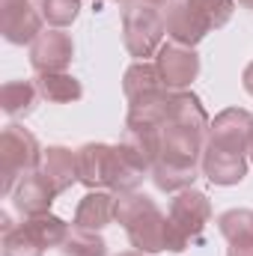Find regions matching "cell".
<instances>
[{
    "label": "cell",
    "instance_id": "6da1fadb",
    "mask_svg": "<svg viewBox=\"0 0 253 256\" xmlns=\"http://www.w3.org/2000/svg\"><path fill=\"white\" fill-rule=\"evenodd\" d=\"M116 224H122L128 242L140 254H161L167 250V214L155 206L152 196L137 191L116 194Z\"/></svg>",
    "mask_w": 253,
    "mask_h": 256
},
{
    "label": "cell",
    "instance_id": "7a4b0ae2",
    "mask_svg": "<svg viewBox=\"0 0 253 256\" xmlns=\"http://www.w3.org/2000/svg\"><path fill=\"white\" fill-rule=\"evenodd\" d=\"M212 218V202L202 191H194V188H185L179 191L173 200H170V212H167V250L173 254H182L188 250L190 242L200 238V232L206 230Z\"/></svg>",
    "mask_w": 253,
    "mask_h": 256
},
{
    "label": "cell",
    "instance_id": "3957f363",
    "mask_svg": "<svg viewBox=\"0 0 253 256\" xmlns=\"http://www.w3.org/2000/svg\"><path fill=\"white\" fill-rule=\"evenodd\" d=\"M167 33V12L155 3L146 0H134L122 15V42H126L128 54L137 60H149L158 54V48L164 45Z\"/></svg>",
    "mask_w": 253,
    "mask_h": 256
},
{
    "label": "cell",
    "instance_id": "277c9868",
    "mask_svg": "<svg viewBox=\"0 0 253 256\" xmlns=\"http://www.w3.org/2000/svg\"><path fill=\"white\" fill-rule=\"evenodd\" d=\"M42 155H45V149H39V140L24 126L12 122V126L3 128V134H0V176H3V188L0 191L9 196L21 176H27V173L42 167Z\"/></svg>",
    "mask_w": 253,
    "mask_h": 256
},
{
    "label": "cell",
    "instance_id": "5b68a950",
    "mask_svg": "<svg viewBox=\"0 0 253 256\" xmlns=\"http://www.w3.org/2000/svg\"><path fill=\"white\" fill-rule=\"evenodd\" d=\"M42 9L33 0H0V30L12 45H33L42 33Z\"/></svg>",
    "mask_w": 253,
    "mask_h": 256
},
{
    "label": "cell",
    "instance_id": "8992f818",
    "mask_svg": "<svg viewBox=\"0 0 253 256\" xmlns=\"http://www.w3.org/2000/svg\"><path fill=\"white\" fill-rule=\"evenodd\" d=\"M206 143L218 146V149H226V152L248 155L253 146V116L242 108L220 110L208 126V140Z\"/></svg>",
    "mask_w": 253,
    "mask_h": 256
},
{
    "label": "cell",
    "instance_id": "52a82bcc",
    "mask_svg": "<svg viewBox=\"0 0 253 256\" xmlns=\"http://www.w3.org/2000/svg\"><path fill=\"white\" fill-rule=\"evenodd\" d=\"M212 30H214L212 21L206 18V12L194 0H170V6H167V36H170V42L194 48Z\"/></svg>",
    "mask_w": 253,
    "mask_h": 256
},
{
    "label": "cell",
    "instance_id": "ba28073f",
    "mask_svg": "<svg viewBox=\"0 0 253 256\" xmlns=\"http://www.w3.org/2000/svg\"><path fill=\"white\" fill-rule=\"evenodd\" d=\"M155 66H158L161 84L167 90H185V86H190V80L200 74V57H196V51L185 48V45H176V42H167V45L158 48Z\"/></svg>",
    "mask_w": 253,
    "mask_h": 256
},
{
    "label": "cell",
    "instance_id": "9c48e42d",
    "mask_svg": "<svg viewBox=\"0 0 253 256\" xmlns=\"http://www.w3.org/2000/svg\"><path fill=\"white\" fill-rule=\"evenodd\" d=\"M74 45L72 36L63 30H42L39 39L30 45V66L36 68V74H51V72H66L72 63Z\"/></svg>",
    "mask_w": 253,
    "mask_h": 256
},
{
    "label": "cell",
    "instance_id": "30bf717a",
    "mask_svg": "<svg viewBox=\"0 0 253 256\" xmlns=\"http://www.w3.org/2000/svg\"><path fill=\"white\" fill-rule=\"evenodd\" d=\"M9 196L24 218H36V214H48V208L57 196V188L51 185V179L42 170H33V173L18 179V185L12 188Z\"/></svg>",
    "mask_w": 253,
    "mask_h": 256
},
{
    "label": "cell",
    "instance_id": "8fae6325",
    "mask_svg": "<svg viewBox=\"0 0 253 256\" xmlns=\"http://www.w3.org/2000/svg\"><path fill=\"white\" fill-rule=\"evenodd\" d=\"M114 173V146L108 143H84L78 149V182L90 191L110 188Z\"/></svg>",
    "mask_w": 253,
    "mask_h": 256
},
{
    "label": "cell",
    "instance_id": "7c38bea8",
    "mask_svg": "<svg viewBox=\"0 0 253 256\" xmlns=\"http://www.w3.org/2000/svg\"><path fill=\"white\" fill-rule=\"evenodd\" d=\"M202 176L214 185H238L244 176H248V158L238 155V152H226V149H218V146H208L202 149Z\"/></svg>",
    "mask_w": 253,
    "mask_h": 256
},
{
    "label": "cell",
    "instance_id": "4fadbf2b",
    "mask_svg": "<svg viewBox=\"0 0 253 256\" xmlns=\"http://www.w3.org/2000/svg\"><path fill=\"white\" fill-rule=\"evenodd\" d=\"M146 173H152V167L128 146L120 143L114 146V173H110V191L116 194H128L137 191V185L146 179Z\"/></svg>",
    "mask_w": 253,
    "mask_h": 256
},
{
    "label": "cell",
    "instance_id": "5bb4252c",
    "mask_svg": "<svg viewBox=\"0 0 253 256\" xmlns=\"http://www.w3.org/2000/svg\"><path fill=\"white\" fill-rule=\"evenodd\" d=\"M110 220H116V196L108 194V191H90L80 200L78 212H74V226H78V230H92V232H98V230H104Z\"/></svg>",
    "mask_w": 253,
    "mask_h": 256
},
{
    "label": "cell",
    "instance_id": "9a60e30c",
    "mask_svg": "<svg viewBox=\"0 0 253 256\" xmlns=\"http://www.w3.org/2000/svg\"><path fill=\"white\" fill-rule=\"evenodd\" d=\"M51 185L57 188V194L68 191L78 182V152L66 149V146H48L42 155V167H39Z\"/></svg>",
    "mask_w": 253,
    "mask_h": 256
},
{
    "label": "cell",
    "instance_id": "2e32d148",
    "mask_svg": "<svg viewBox=\"0 0 253 256\" xmlns=\"http://www.w3.org/2000/svg\"><path fill=\"white\" fill-rule=\"evenodd\" d=\"M36 90L45 102L51 104H72L84 96V86L78 78H72L68 72H51V74H36Z\"/></svg>",
    "mask_w": 253,
    "mask_h": 256
},
{
    "label": "cell",
    "instance_id": "e0dca14e",
    "mask_svg": "<svg viewBox=\"0 0 253 256\" xmlns=\"http://www.w3.org/2000/svg\"><path fill=\"white\" fill-rule=\"evenodd\" d=\"M164 90L161 84V74H158V66L149 63V60H137L126 68V78H122V92H126L128 102H137L143 96H152Z\"/></svg>",
    "mask_w": 253,
    "mask_h": 256
},
{
    "label": "cell",
    "instance_id": "ac0fdd59",
    "mask_svg": "<svg viewBox=\"0 0 253 256\" xmlns=\"http://www.w3.org/2000/svg\"><path fill=\"white\" fill-rule=\"evenodd\" d=\"M39 98L42 96L36 90V80H9L0 90V108H3L6 116H27V114H33Z\"/></svg>",
    "mask_w": 253,
    "mask_h": 256
},
{
    "label": "cell",
    "instance_id": "d6986e66",
    "mask_svg": "<svg viewBox=\"0 0 253 256\" xmlns=\"http://www.w3.org/2000/svg\"><path fill=\"white\" fill-rule=\"evenodd\" d=\"M24 230H27V236L42 248V250H48V248H63L66 236H68V224H66L63 218H57V214H36V218H24V224H21Z\"/></svg>",
    "mask_w": 253,
    "mask_h": 256
},
{
    "label": "cell",
    "instance_id": "ffe728a7",
    "mask_svg": "<svg viewBox=\"0 0 253 256\" xmlns=\"http://www.w3.org/2000/svg\"><path fill=\"white\" fill-rule=\"evenodd\" d=\"M0 230H3V256H42L45 250L27 236V230L12 224L9 214H0Z\"/></svg>",
    "mask_w": 253,
    "mask_h": 256
},
{
    "label": "cell",
    "instance_id": "44dd1931",
    "mask_svg": "<svg viewBox=\"0 0 253 256\" xmlns=\"http://www.w3.org/2000/svg\"><path fill=\"white\" fill-rule=\"evenodd\" d=\"M63 256H108V242L92 230H68L63 242Z\"/></svg>",
    "mask_w": 253,
    "mask_h": 256
},
{
    "label": "cell",
    "instance_id": "7402d4cb",
    "mask_svg": "<svg viewBox=\"0 0 253 256\" xmlns=\"http://www.w3.org/2000/svg\"><path fill=\"white\" fill-rule=\"evenodd\" d=\"M218 230L220 236L232 244V242H253V212L250 208H230L218 218Z\"/></svg>",
    "mask_w": 253,
    "mask_h": 256
},
{
    "label": "cell",
    "instance_id": "603a6c76",
    "mask_svg": "<svg viewBox=\"0 0 253 256\" xmlns=\"http://www.w3.org/2000/svg\"><path fill=\"white\" fill-rule=\"evenodd\" d=\"M194 179H196V173H190V170L167 167V164H152V182H155L158 191H164V194L185 191V188L194 185Z\"/></svg>",
    "mask_w": 253,
    "mask_h": 256
},
{
    "label": "cell",
    "instance_id": "cb8c5ba5",
    "mask_svg": "<svg viewBox=\"0 0 253 256\" xmlns=\"http://www.w3.org/2000/svg\"><path fill=\"white\" fill-rule=\"evenodd\" d=\"M39 9H42V18H45L51 27L63 30V27H68V24L78 18L80 0H39Z\"/></svg>",
    "mask_w": 253,
    "mask_h": 256
},
{
    "label": "cell",
    "instance_id": "d4e9b609",
    "mask_svg": "<svg viewBox=\"0 0 253 256\" xmlns=\"http://www.w3.org/2000/svg\"><path fill=\"white\" fill-rule=\"evenodd\" d=\"M194 3L206 12V18L212 21L214 30L224 27V24L232 18V12H236V0H194Z\"/></svg>",
    "mask_w": 253,
    "mask_h": 256
},
{
    "label": "cell",
    "instance_id": "484cf974",
    "mask_svg": "<svg viewBox=\"0 0 253 256\" xmlns=\"http://www.w3.org/2000/svg\"><path fill=\"white\" fill-rule=\"evenodd\" d=\"M226 256H253V242H232Z\"/></svg>",
    "mask_w": 253,
    "mask_h": 256
},
{
    "label": "cell",
    "instance_id": "4316f807",
    "mask_svg": "<svg viewBox=\"0 0 253 256\" xmlns=\"http://www.w3.org/2000/svg\"><path fill=\"white\" fill-rule=\"evenodd\" d=\"M242 84H244V90L253 96V63H248V68H244V74H242Z\"/></svg>",
    "mask_w": 253,
    "mask_h": 256
},
{
    "label": "cell",
    "instance_id": "83f0119b",
    "mask_svg": "<svg viewBox=\"0 0 253 256\" xmlns=\"http://www.w3.org/2000/svg\"><path fill=\"white\" fill-rule=\"evenodd\" d=\"M120 256H146V254H140V250H126V254H120Z\"/></svg>",
    "mask_w": 253,
    "mask_h": 256
},
{
    "label": "cell",
    "instance_id": "f1b7e54d",
    "mask_svg": "<svg viewBox=\"0 0 253 256\" xmlns=\"http://www.w3.org/2000/svg\"><path fill=\"white\" fill-rule=\"evenodd\" d=\"M146 3H155V6H164V3H170V0H146Z\"/></svg>",
    "mask_w": 253,
    "mask_h": 256
},
{
    "label": "cell",
    "instance_id": "f546056e",
    "mask_svg": "<svg viewBox=\"0 0 253 256\" xmlns=\"http://www.w3.org/2000/svg\"><path fill=\"white\" fill-rule=\"evenodd\" d=\"M242 6H248V9H253V0H238Z\"/></svg>",
    "mask_w": 253,
    "mask_h": 256
},
{
    "label": "cell",
    "instance_id": "4dcf8cb0",
    "mask_svg": "<svg viewBox=\"0 0 253 256\" xmlns=\"http://www.w3.org/2000/svg\"><path fill=\"white\" fill-rule=\"evenodd\" d=\"M96 3H108V0H96Z\"/></svg>",
    "mask_w": 253,
    "mask_h": 256
},
{
    "label": "cell",
    "instance_id": "1f68e13d",
    "mask_svg": "<svg viewBox=\"0 0 253 256\" xmlns=\"http://www.w3.org/2000/svg\"><path fill=\"white\" fill-rule=\"evenodd\" d=\"M250 158H253V146H250Z\"/></svg>",
    "mask_w": 253,
    "mask_h": 256
}]
</instances>
